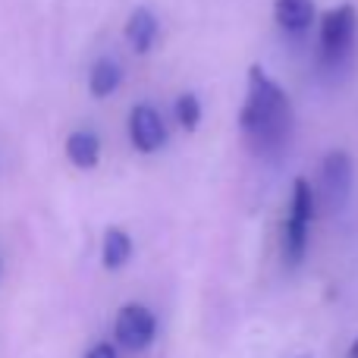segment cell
Segmentation results:
<instances>
[{
	"instance_id": "8992f818",
	"label": "cell",
	"mask_w": 358,
	"mask_h": 358,
	"mask_svg": "<svg viewBox=\"0 0 358 358\" xmlns=\"http://www.w3.org/2000/svg\"><path fill=\"white\" fill-rule=\"evenodd\" d=\"M129 142L136 151L142 155H155V151L164 148L167 142V126H164L161 113L148 104H138L132 107L129 113Z\"/></svg>"
},
{
	"instance_id": "8fae6325",
	"label": "cell",
	"mask_w": 358,
	"mask_h": 358,
	"mask_svg": "<svg viewBox=\"0 0 358 358\" xmlns=\"http://www.w3.org/2000/svg\"><path fill=\"white\" fill-rule=\"evenodd\" d=\"M132 258V239L126 229L110 227L104 233V245H101V261H104L107 271H120L126 261Z\"/></svg>"
},
{
	"instance_id": "277c9868",
	"label": "cell",
	"mask_w": 358,
	"mask_h": 358,
	"mask_svg": "<svg viewBox=\"0 0 358 358\" xmlns=\"http://www.w3.org/2000/svg\"><path fill=\"white\" fill-rule=\"evenodd\" d=\"M355 31H358L355 6L352 3L330 6V10L321 16V48H324V54L336 57V54H343V50H349L352 41H355Z\"/></svg>"
},
{
	"instance_id": "ba28073f",
	"label": "cell",
	"mask_w": 358,
	"mask_h": 358,
	"mask_svg": "<svg viewBox=\"0 0 358 358\" xmlns=\"http://www.w3.org/2000/svg\"><path fill=\"white\" fill-rule=\"evenodd\" d=\"M273 16L283 31L302 35L315 22V0H277L273 3Z\"/></svg>"
},
{
	"instance_id": "6da1fadb",
	"label": "cell",
	"mask_w": 358,
	"mask_h": 358,
	"mask_svg": "<svg viewBox=\"0 0 358 358\" xmlns=\"http://www.w3.org/2000/svg\"><path fill=\"white\" fill-rule=\"evenodd\" d=\"M239 129L255 151H277L289 142L292 132L289 94L261 66L248 69V88H245V104H242L239 113Z\"/></svg>"
},
{
	"instance_id": "5b68a950",
	"label": "cell",
	"mask_w": 358,
	"mask_h": 358,
	"mask_svg": "<svg viewBox=\"0 0 358 358\" xmlns=\"http://www.w3.org/2000/svg\"><path fill=\"white\" fill-rule=\"evenodd\" d=\"M321 192L330 210H340L352 192V161L346 151H330L321 167Z\"/></svg>"
},
{
	"instance_id": "9c48e42d",
	"label": "cell",
	"mask_w": 358,
	"mask_h": 358,
	"mask_svg": "<svg viewBox=\"0 0 358 358\" xmlns=\"http://www.w3.org/2000/svg\"><path fill=\"white\" fill-rule=\"evenodd\" d=\"M66 157L73 167L79 170H94L101 161V138L92 129H76L66 138Z\"/></svg>"
},
{
	"instance_id": "30bf717a",
	"label": "cell",
	"mask_w": 358,
	"mask_h": 358,
	"mask_svg": "<svg viewBox=\"0 0 358 358\" xmlns=\"http://www.w3.org/2000/svg\"><path fill=\"white\" fill-rule=\"evenodd\" d=\"M120 82H123L120 63L110 60V57H104V60H98L92 66V73H88V92H92L94 98H110V94L120 88Z\"/></svg>"
},
{
	"instance_id": "7c38bea8",
	"label": "cell",
	"mask_w": 358,
	"mask_h": 358,
	"mask_svg": "<svg viewBox=\"0 0 358 358\" xmlns=\"http://www.w3.org/2000/svg\"><path fill=\"white\" fill-rule=\"evenodd\" d=\"M173 110H176V123L182 126L185 132L198 129V123H201V104H198L195 94H179Z\"/></svg>"
},
{
	"instance_id": "4fadbf2b",
	"label": "cell",
	"mask_w": 358,
	"mask_h": 358,
	"mask_svg": "<svg viewBox=\"0 0 358 358\" xmlns=\"http://www.w3.org/2000/svg\"><path fill=\"white\" fill-rule=\"evenodd\" d=\"M85 358H117V349H113L110 343H98V346L88 349Z\"/></svg>"
},
{
	"instance_id": "3957f363",
	"label": "cell",
	"mask_w": 358,
	"mask_h": 358,
	"mask_svg": "<svg viewBox=\"0 0 358 358\" xmlns=\"http://www.w3.org/2000/svg\"><path fill=\"white\" fill-rule=\"evenodd\" d=\"M155 334H157V321L145 305L129 302L117 311L113 336H117V343L123 349H129V352H142V349H148L151 343H155Z\"/></svg>"
},
{
	"instance_id": "52a82bcc",
	"label": "cell",
	"mask_w": 358,
	"mask_h": 358,
	"mask_svg": "<svg viewBox=\"0 0 358 358\" xmlns=\"http://www.w3.org/2000/svg\"><path fill=\"white\" fill-rule=\"evenodd\" d=\"M126 41L136 48V54H148L157 41V16L148 6H136L126 19Z\"/></svg>"
},
{
	"instance_id": "7a4b0ae2",
	"label": "cell",
	"mask_w": 358,
	"mask_h": 358,
	"mask_svg": "<svg viewBox=\"0 0 358 358\" xmlns=\"http://www.w3.org/2000/svg\"><path fill=\"white\" fill-rule=\"evenodd\" d=\"M315 220V192L308 179L299 176L292 182V201L289 214L283 220V261L286 267H299L308 252V229Z\"/></svg>"
},
{
	"instance_id": "5bb4252c",
	"label": "cell",
	"mask_w": 358,
	"mask_h": 358,
	"mask_svg": "<svg viewBox=\"0 0 358 358\" xmlns=\"http://www.w3.org/2000/svg\"><path fill=\"white\" fill-rule=\"evenodd\" d=\"M349 358H358V336L352 340V346H349Z\"/></svg>"
}]
</instances>
